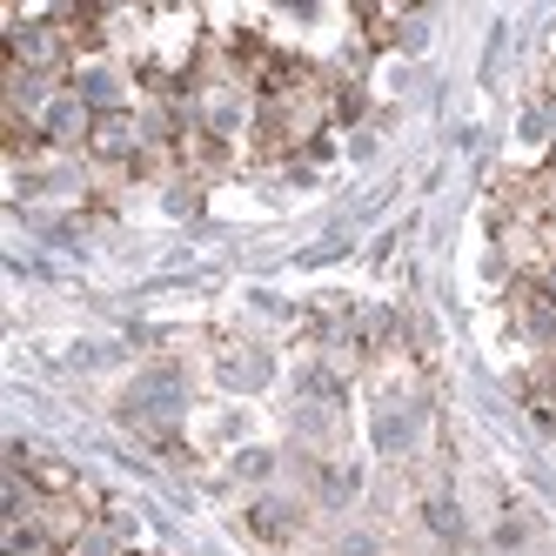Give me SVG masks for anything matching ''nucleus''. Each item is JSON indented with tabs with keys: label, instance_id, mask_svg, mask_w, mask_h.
<instances>
[{
	"label": "nucleus",
	"instance_id": "nucleus-7",
	"mask_svg": "<svg viewBox=\"0 0 556 556\" xmlns=\"http://www.w3.org/2000/svg\"><path fill=\"white\" fill-rule=\"evenodd\" d=\"M275 476H282V450H268V443H242V450H228V490H275Z\"/></svg>",
	"mask_w": 556,
	"mask_h": 556
},
{
	"label": "nucleus",
	"instance_id": "nucleus-4",
	"mask_svg": "<svg viewBox=\"0 0 556 556\" xmlns=\"http://www.w3.org/2000/svg\"><path fill=\"white\" fill-rule=\"evenodd\" d=\"M416 523H422V536L443 549V556L469 549V509H463V496H456L450 483H429V490L416 496Z\"/></svg>",
	"mask_w": 556,
	"mask_h": 556
},
{
	"label": "nucleus",
	"instance_id": "nucleus-9",
	"mask_svg": "<svg viewBox=\"0 0 556 556\" xmlns=\"http://www.w3.org/2000/svg\"><path fill=\"white\" fill-rule=\"evenodd\" d=\"M382 549H389V536L369 530V523H349V530L329 536V556H382Z\"/></svg>",
	"mask_w": 556,
	"mask_h": 556
},
{
	"label": "nucleus",
	"instance_id": "nucleus-10",
	"mask_svg": "<svg viewBox=\"0 0 556 556\" xmlns=\"http://www.w3.org/2000/svg\"><path fill=\"white\" fill-rule=\"evenodd\" d=\"M543 289H549V295H556V262H549V275H543Z\"/></svg>",
	"mask_w": 556,
	"mask_h": 556
},
{
	"label": "nucleus",
	"instance_id": "nucleus-5",
	"mask_svg": "<svg viewBox=\"0 0 556 556\" xmlns=\"http://www.w3.org/2000/svg\"><path fill=\"white\" fill-rule=\"evenodd\" d=\"M342 435H349L342 403H289V450H308V456L336 463L342 456Z\"/></svg>",
	"mask_w": 556,
	"mask_h": 556
},
{
	"label": "nucleus",
	"instance_id": "nucleus-3",
	"mask_svg": "<svg viewBox=\"0 0 556 556\" xmlns=\"http://www.w3.org/2000/svg\"><path fill=\"white\" fill-rule=\"evenodd\" d=\"M503 315H509V336L523 342L530 355L556 349V295L543 289V275H523V282L503 289Z\"/></svg>",
	"mask_w": 556,
	"mask_h": 556
},
{
	"label": "nucleus",
	"instance_id": "nucleus-1",
	"mask_svg": "<svg viewBox=\"0 0 556 556\" xmlns=\"http://www.w3.org/2000/svg\"><path fill=\"white\" fill-rule=\"evenodd\" d=\"M67 88L94 108V122H101V114H135V101H141L135 61H122V54H88L81 67L67 74Z\"/></svg>",
	"mask_w": 556,
	"mask_h": 556
},
{
	"label": "nucleus",
	"instance_id": "nucleus-8",
	"mask_svg": "<svg viewBox=\"0 0 556 556\" xmlns=\"http://www.w3.org/2000/svg\"><path fill=\"white\" fill-rule=\"evenodd\" d=\"M536 536H543V523H536L530 509H516V503L496 509V523H490V549H496V556H530Z\"/></svg>",
	"mask_w": 556,
	"mask_h": 556
},
{
	"label": "nucleus",
	"instance_id": "nucleus-6",
	"mask_svg": "<svg viewBox=\"0 0 556 556\" xmlns=\"http://www.w3.org/2000/svg\"><path fill=\"white\" fill-rule=\"evenodd\" d=\"M215 382L228 389V395H255V389H268L275 382V349L268 342H228L222 355H215Z\"/></svg>",
	"mask_w": 556,
	"mask_h": 556
},
{
	"label": "nucleus",
	"instance_id": "nucleus-11",
	"mask_svg": "<svg viewBox=\"0 0 556 556\" xmlns=\"http://www.w3.org/2000/svg\"><path fill=\"white\" fill-rule=\"evenodd\" d=\"M543 162H549V168H556V148H549V154H543Z\"/></svg>",
	"mask_w": 556,
	"mask_h": 556
},
{
	"label": "nucleus",
	"instance_id": "nucleus-2",
	"mask_svg": "<svg viewBox=\"0 0 556 556\" xmlns=\"http://www.w3.org/2000/svg\"><path fill=\"white\" fill-rule=\"evenodd\" d=\"M242 523H249V536H255V543H268V549H289L295 536H308V523H315V503H308L302 490H289V483H275V490L249 496Z\"/></svg>",
	"mask_w": 556,
	"mask_h": 556
}]
</instances>
